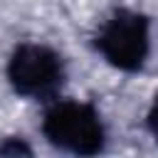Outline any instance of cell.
I'll list each match as a JSON object with an SVG mask.
<instances>
[{"label":"cell","mask_w":158,"mask_h":158,"mask_svg":"<svg viewBox=\"0 0 158 158\" xmlns=\"http://www.w3.org/2000/svg\"><path fill=\"white\" fill-rule=\"evenodd\" d=\"M42 131L52 146L77 156H94L104 146L101 116L84 101H57L44 114Z\"/></svg>","instance_id":"6da1fadb"},{"label":"cell","mask_w":158,"mask_h":158,"mask_svg":"<svg viewBox=\"0 0 158 158\" xmlns=\"http://www.w3.org/2000/svg\"><path fill=\"white\" fill-rule=\"evenodd\" d=\"M7 79L20 96L47 99L59 89L64 79L62 57L44 44H20L7 62Z\"/></svg>","instance_id":"3957f363"},{"label":"cell","mask_w":158,"mask_h":158,"mask_svg":"<svg viewBox=\"0 0 158 158\" xmlns=\"http://www.w3.org/2000/svg\"><path fill=\"white\" fill-rule=\"evenodd\" d=\"M0 153H2V156H17V153H27V156H30L32 151H30L22 141H7V143L0 146Z\"/></svg>","instance_id":"277c9868"},{"label":"cell","mask_w":158,"mask_h":158,"mask_svg":"<svg viewBox=\"0 0 158 158\" xmlns=\"http://www.w3.org/2000/svg\"><path fill=\"white\" fill-rule=\"evenodd\" d=\"M148 131L153 133V138L158 143V94H156V99H153V104L148 109Z\"/></svg>","instance_id":"5b68a950"},{"label":"cell","mask_w":158,"mask_h":158,"mask_svg":"<svg viewBox=\"0 0 158 158\" xmlns=\"http://www.w3.org/2000/svg\"><path fill=\"white\" fill-rule=\"evenodd\" d=\"M96 49L111 67L121 72L141 69L151 49L146 15L133 10H116L101 25L96 35Z\"/></svg>","instance_id":"7a4b0ae2"}]
</instances>
